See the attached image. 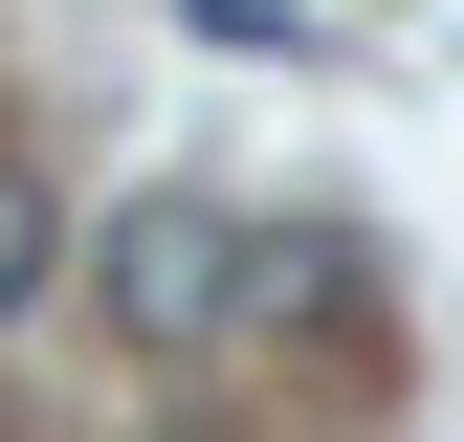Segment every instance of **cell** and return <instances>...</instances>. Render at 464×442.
I'll return each instance as SVG.
<instances>
[{
    "instance_id": "cell-1",
    "label": "cell",
    "mask_w": 464,
    "mask_h": 442,
    "mask_svg": "<svg viewBox=\"0 0 464 442\" xmlns=\"http://www.w3.org/2000/svg\"><path fill=\"white\" fill-rule=\"evenodd\" d=\"M244 221H221V199H133V221H111V244H89V288H111V332H133V354H199V332L221 310H244Z\"/></svg>"
},
{
    "instance_id": "cell-2",
    "label": "cell",
    "mask_w": 464,
    "mask_h": 442,
    "mask_svg": "<svg viewBox=\"0 0 464 442\" xmlns=\"http://www.w3.org/2000/svg\"><path fill=\"white\" fill-rule=\"evenodd\" d=\"M44 265H67V244H44V178L0 155V310H44Z\"/></svg>"
}]
</instances>
